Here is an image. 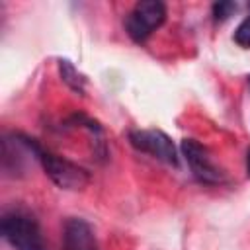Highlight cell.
<instances>
[{"label":"cell","mask_w":250,"mask_h":250,"mask_svg":"<svg viewBox=\"0 0 250 250\" xmlns=\"http://www.w3.org/2000/svg\"><path fill=\"white\" fill-rule=\"evenodd\" d=\"M2 234L16 250H47L39 223L27 211H8L2 217Z\"/></svg>","instance_id":"cell-1"},{"label":"cell","mask_w":250,"mask_h":250,"mask_svg":"<svg viewBox=\"0 0 250 250\" xmlns=\"http://www.w3.org/2000/svg\"><path fill=\"white\" fill-rule=\"evenodd\" d=\"M33 150H35V158L43 166L45 174L61 189H72V191H76V189H84L88 186L90 174L82 166H78V164H74V162L59 156V154H53V152L45 150L35 139H33Z\"/></svg>","instance_id":"cell-2"},{"label":"cell","mask_w":250,"mask_h":250,"mask_svg":"<svg viewBox=\"0 0 250 250\" xmlns=\"http://www.w3.org/2000/svg\"><path fill=\"white\" fill-rule=\"evenodd\" d=\"M166 20V6L158 0L137 2L125 20V29L129 37L137 43H143L152 31H156Z\"/></svg>","instance_id":"cell-3"},{"label":"cell","mask_w":250,"mask_h":250,"mask_svg":"<svg viewBox=\"0 0 250 250\" xmlns=\"http://www.w3.org/2000/svg\"><path fill=\"white\" fill-rule=\"evenodd\" d=\"M129 141L131 145L141 150V152H146L158 160H164L168 164H178V152H176V146L172 143V139L158 131V129H137V131H131L129 133Z\"/></svg>","instance_id":"cell-4"},{"label":"cell","mask_w":250,"mask_h":250,"mask_svg":"<svg viewBox=\"0 0 250 250\" xmlns=\"http://www.w3.org/2000/svg\"><path fill=\"white\" fill-rule=\"evenodd\" d=\"M182 152L193 172V176L203 182V184H221L223 182V172L213 164L209 152L205 146H201L193 139H184L182 141Z\"/></svg>","instance_id":"cell-5"},{"label":"cell","mask_w":250,"mask_h":250,"mask_svg":"<svg viewBox=\"0 0 250 250\" xmlns=\"http://www.w3.org/2000/svg\"><path fill=\"white\" fill-rule=\"evenodd\" d=\"M64 250H100L92 227L84 219H68L62 234Z\"/></svg>","instance_id":"cell-6"},{"label":"cell","mask_w":250,"mask_h":250,"mask_svg":"<svg viewBox=\"0 0 250 250\" xmlns=\"http://www.w3.org/2000/svg\"><path fill=\"white\" fill-rule=\"evenodd\" d=\"M59 70H61V78H62V82H64L70 90H74L76 94H84L86 78L74 68V64H72L70 61L61 59V61H59Z\"/></svg>","instance_id":"cell-7"},{"label":"cell","mask_w":250,"mask_h":250,"mask_svg":"<svg viewBox=\"0 0 250 250\" xmlns=\"http://www.w3.org/2000/svg\"><path fill=\"white\" fill-rule=\"evenodd\" d=\"M234 41H236L242 49H250V16H246V18L238 23V27H236V31H234Z\"/></svg>","instance_id":"cell-8"},{"label":"cell","mask_w":250,"mask_h":250,"mask_svg":"<svg viewBox=\"0 0 250 250\" xmlns=\"http://www.w3.org/2000/svg\"><path fill=\"white\" fill-rule=\"evenodd\" d=\"M234 10H236V4L234 2H215L213 4V18L219 20V21H223V20L230 18Z\"/></svg>","instance_id":"cell-9"},{"label":"cell","mask_w":250,"mask_h":250,"mask_svg":"<svg viewBox=\"0 0 250 250\" xmlns=\"http://www.w3.org/2000/svg\"><path fill=\"white\" fill-rule=\"evenodd\" d=\"M246 172H248V178H250V148L246 152Z\"/></svg>","instance_id":"cell-10"},{"label":"cell","mask_w":250,"mask_h":250,"mask_svg":"<svg viewBox=\"0 0 250 250\" xmlns=\"http://www.w3.org/2000/svg\"><path fill=\"white\" fill-rule=\"evenodd\" d=\"M248 84H250V76H248Z\"/></svg>","instance_id":"cell-11"}]
</instances>
